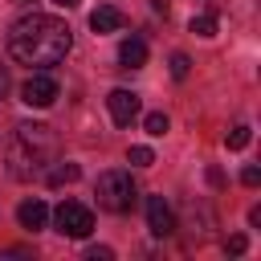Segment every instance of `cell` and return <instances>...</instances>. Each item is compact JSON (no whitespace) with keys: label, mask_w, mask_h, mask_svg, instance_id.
<instances>
[{"label":"cell","mask_w":261,"mask_h":261,"mask_svg":"<svg viewBox=\"0 0 261 261\" xmlns=\"http://www.w3.org/2000/svg\"><path fill=\"white\" fill-rule=\"evenodd\" d=\"M73 37H69V24L57 20V16H45V12H33V16H20L12 29H8V53L29 65V69H45V65H57L65 61Z\"/></svg>","instance_id":"6da1fadb"},{"label":"cell","mask_w":261,"mask_h":261,"mask_svg":"<svg viewBox=\"0 0 261 261\" xmlns=\"http://www.w3.org/2000/svg\"><path fill=\"white\" fill-rule=\"evenodd\" d=\"M94 196H98V208H106V212H130L135 200H139V188H135L130 171H118L114 167V171H102L98 175Z\"/></svg>","instance_id":"7a4b0ae2"},{"label":"cell","mask_w":261,"mask_h":261,"mask_svg":"<svg viewBox=\"0 0 261 261\" xmlns=\"http://www.w3.org/2000/svg\"><path fill=\"white\" fill-rule=\"evenodd\" d=\"M53 224H57V232H61V237L86 241V237L94 232V212H90L86 204H77V200H65V204H57Z\"/></svg>","instance_id":"3957f363"},{"label":"cell","mask_w":261,"mask_h":261,"mask_svg":"<svg viewBox=\"0 0 261 261\" xmlns=\"http://www.w3.org/2000/svg\"><path fill=\"white\" fill-rule=\"evenodd\" d=\"M45 159H49V155H41L37 147H29L24 139H16V135H12V143H8V171H12L16 179L37 175V171L45 167Z\"/></svg>","instance_id":"277c9868"},{"label":"cell","mask_w":261,"mask_h":261,"mask_svg":"<svg viewBox=\"0 0 261 261\" xmlns=\"http://www.w3.org/2000/svg\"><path fill=\"white\" fill-rule=\"evenodd\" d=\"M20 102L33 106V110L53 106V102H57V82H53L49 73H33V77H24V86H20Z\"/></svg>","instance_id":"5b68a950"},{"label":"cell","mask_w":261,"mask_h":261,"mask_svg":"<svg viewBox=\"0 0 261 261\" xmlns=\"http://www.w3.org/2000/svg\"><path fill=\"white\" fill-rule=\"evenodd\" d=\"M106 106H110V118H114L118 126H130V122L139 118V94H135V90H110Z\"/></svg>","instance_id":"8992f818"},{"label":"cell","mask_w":261,"mask_h":261,"mask_svg":"<svg viewBox=\"0 0 261 261\" xmlns=\"http://www.w3.org/2000/svg\"><path fill=\"white\" fill-rule=\"evenodd\" d=\"M147 228L155 237H171L175 232V216H171V208H167L163 196H147Z\"/></svg>","instance_id":"52a82bcc"},{"label":"cell","mask_w":261,"mask_h":261,"mask_svg":"<svg viewBox=\"0 0 261 261\" xmlns=\"http://www.w3.org/2000/svg\"><path fill=\"white\" fill-rule=\"evenodd\" d=\"M126 24V16H122V8H114V4H98L94 12H90V29L94 33H118Z\"/></svg>","instance_id":"ba28073f"},{"label":"cell","mask_w":261,"mask_h":261,"mask_svg":"<svg viewBox=\"0 0 261 261\" xmlns=\"http://www.w3.org/2000/svg\"><path fill=\"white\" fill-rule=\"evenodd\" d=\"M118 65L122 69H143L147 65V41L143 37H126L118 45Z\"/></svg>","instance_id":"9c48e42d"},{"label":"cell","mask_w":261,"mask_h":261,"mask_svg":"<svg viewBox=\"0 0 261 261\" xmlns=\"http://www.w3.org/2000/svg\"><path fill=\"white\" fill-rule=\"evenodd\" d=\"M16 220H20V228H29V232L45 228V224H49V208H45V200H24V204L16 208Z\"/></svg>","instance_id":"30bf717a"},{"label":"cell","mask_w":261,"mask_h":261,"mask_svg":"<svg viewBox=\"0 0 261 261\" xmlns=\"http://www.w3.org/2000/svg\"><path fill=\"white\" fill-rule=\"evenodd\" d=\"M77 175H82V167H77V163H69V159H57V163L45 171V184H49V188H61V184H73Z\"/></svg>","instance_id":"8fae6325"},{"label":"cell","mask_w":261,"mask_h":261,"mask_svg":"<svg viewBox=\"0 0 261 261\" xmlns=\"http://www.w3.org/2000/svg\"><path fill=\"white\" fill-rule=\"evenodd\" d=\"M192 33H196V37H216V12L192 16Z\"/></svg>","instance_id":"7c38bea8"},{"label":"cell","mask_w":261,"mask_h":261,"mask_svg":"<svg viewBox=\"0 0 261 261\" xmlns=\"http://www.w3.org/2000/svg\"><path fill=\"white\" fill-rule=\"evenodd\" d=\"M249 139H253V135H249V126L241 122V126H232V130L224 135V147H228V151H241V147H249Z\"/></svg>","instance_id":"4fadbf2b"},{"label":"cell","mask_w":261,"mask_h":261,"mask_svg":"<svg viewBox=\"0 0 261 261\" xmlns=\"http://www.w3.org/2000/svg\"><path fill=\"white\" fill-rule=\"evenodd\" d=\"M143 126H147V135L159 139V135H167V114H163V110H151V114L143 118Z\"/></svg>","instance_id":"5bb4252c"},{"label":"cell","mask_w":261,"mask_h":261,"mask_svg":"<svg viewBox=\"0 0 261 261\" xmlns=\"http://www.w3.org/2000/svg\"><path fill=\"white\" fill-rule=\"evenodd\" d=\"M188 69H192L188 53H171V77H175V82H184V77H188Z\"/></svg>","instance_id":"9a60e30c"},{"label":"cell","mask_w":261,"mask_h":261,"mask_svg":"<svg viewBox=\"0 0 261 261\" xmlns=\"http://www.w3.org/2000/svg\"><path fill=\"white\" fill-rule=\"evenodd\" d=\"M126 159H130L135 167H151V163H155V155H151V147H130V151H126Z\"/></svg>","instance_id":"2e32d148"},{"label":"cell","mask_w":261,"mask_h":261,"mask_svg":"<svg viewBox=\"0 0 261 261\" xmlns=\"http://www.w3.org/2000/svg\"><path fill=\"white\" fill-rule=\"evenodd\" d=\"M245 245H249V241H245V232H232V237L224 241V253H232V257H237V253H245Z\"/></svg>","instance_id":"e0dca14e"},{"label":"cell","mask_w":261,"mask_h":261,"mask_svg":"<svg viewBox=\"0 0 261 261\" xmlns=\"http://www.w3.org/2000/svg\"><path fill=\"white\" fill-rule=\"evenodd\" d=\"M241 184H245V188H257V184H261V171H257V167H245V171H241Z\"/></svg>","instance_id":"ac0fdd59"},{"label":"cell","mask_w":261,"mask_h":261,"mask_svg":"<svg viewBox=\"0 0 261 261\" xmlns=\"http://www.w3.org/2000/svg\"><path fill=\"white\" fill-rule=\"evenodd\" d=\"M114 257V249H106V245H98V249H90V261H110Z\"/></svg>","instance_id":"d6986e66"},{"label":"cell","mask_w":261,"mask_h":261,"mask_svg":"<svg viewBox=\"0 0 261 261\" xmlns=\"http://www.w3.org/2000/svg\"><path fill=\"white\" fill-rule=\"evenodd\" d=\"M4 90H8V73H4V65H0V98H4Z\"/></svg>","instance_id":"ffe728a7"},{"label":"cell","mask_w":261,"mask_h":261,"mask_svg":"<svg viewBox=\"0 0 261 261\" xmlns=\"http://www.w3.org/2000/svg\"><path fill=\"white\" fill-rule=\"evenodd\" d=\"M53 4H57V8H73L77 0H53Z\"/></svg>","instance_id":"44dd1931"}]
</instances>
